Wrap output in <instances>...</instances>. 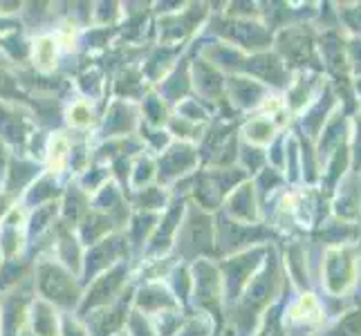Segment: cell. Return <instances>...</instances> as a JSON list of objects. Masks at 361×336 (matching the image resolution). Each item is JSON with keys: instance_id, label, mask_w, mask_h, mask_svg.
Here are the masks:
<instances>
[{"instance_id": "obj_22", "label": "cell", "mask_w": 361, "mask_h": 336, "mask_svg": "<svg viewBox=\"0 0 361 336\" xmlns=\"http://www.w3.org/2000/svg\"><path fill=\"white\" fill-rule=\"evenodd\" d=\"M66 336H85V330L79 328L77 323L66 321Z\"/></svg>"}, {"instance_id": "obj_16", "label": "cell", "mask_w": 361, "mask_h": 336, "mask_svg": "<svg viewBox=\"0 0 361 336\" xmlns=\"http://www.w3.org/2000/svg\"><path fill=\"white\" fill-rule=\"evenodd\" d=\"M61 258L66 260L68 267H77L79 265V249L68 233L61 235Z\"/></svg>"}, {"instance_id": "obj_6", "label": "cell", "mask_w": 361, "mask_h": 336, "mask_svg": "<svg viewBox=\"0 0 361 336\" xmlns=\"http://www.w3.org/2000/svg\"><path fill=\"white\" fill-rule=\"evenodd\" d=\"M123 249H126V244H123L121 238H110V240H104V244L94 247L92 256H88V276L113 263V258L121 256Z\"/></svg>"}, {"instance_id": "obj_21", "label": "cell", "mask_w": 361, "mask_h": 336, "mask_svg": "<svg viewBox=\"0 0 361 336\" xmlns=\"http://www.w3.org/2000/svg\"><path fill=\"white\" fill-rule=\"evenodd\" d=\"M151 170H153V164L148 159H144V161H140L137 164V170H135V184L137 186H142L148 178H151Z\"/></svg>"}, {"instance_id": "obj_12", "label": "cell", "mask_w": 361, "mask_h": 336, "mask_svg": "<svg viewBox=\"0 0 361 336\" xmlns=\"http://www.w3.org/2000/svg\"><path fill=\"white\" fill-rule=\"evenodd\" d=\"M54 41L52 39H41L39 43H36V49H34V61L39 68H49L54 63Z\"/></svg>"}, {"instance_id": "obj_20", "label": "cell", "mask_w": 361, "mask_h": 336, "mask_svg": "<svg viewBox=\"0 0 361 336\" xmlns=\"http://www.w3.org/2000/svg\"><path fill=\"white\" fill-rule=\"evenodd\" d=\"M83 206H85V197L81 193H77V191H72L70 200H68V216H72V222L79 218Z\"/></svg>"}, {"instance_id": "obj_11", "label": "cell", "mask_w": 361, "mask_h": 336, "mask_svg": "<svg viewBox=\"0 0 361 336\" xmlns=\"http://www.w3.org/2000/svg\"><path fill=\"white\" fill-rule=\"evenodd\" d=\"M0 132H3L5 137H14V139H23V137H25L23 119H18L16 112H7L5 108H0Z\"/></svg>"}, {"instance_id": "obj_13", "label": "cell", "mask_w": 361, "mask_h": 336, "mask_svg": "<svg viewBox=\"0 0 361 336\" xmlns=\"http://www.w3.org/2000/svg\"><path fill=\"white\" fill-rule=\"evenodd\" d=\"M68 161V142L63 137H54L52 148H49V166L54 170H61Z\"/></svg>"}, {"instance_id": "obj_19", "label": "cell", "mask_w": 361, "mask_h": 336, "mask_svg": "<svg viewBox=\"0 0 361 336\" xmlns=\"http://www.w3.org/2000/svg\"><path fill=\"white\" fill-rule=\"evenodd\" d=\"M45 195H47V197L56 195V186H52L49 182H39V186H34V191H32V195H30V202H36V204H39Z\"/></svg>"}, {"instance_id": "obj_2", "label": "cell", "mask_w": 361, "mask_h": 336, "mask_svg": "<svg viewBox=\"0 0 361 336\" xmlns=\"http://www.w3.org/2000/svg\"><path fill=\"white\" fill-rule=\"evenodd\" d=\"M211 242V220L200 213L197 209H191L189 220H186L184 227V238H182V247L184 254H197L209 249Z\"/></svg>"}, {"instance_id": "obj_5", "label": "cell", "mask_w": 361, "mask_h": 336, "mask_svg": "<svg viewBox=\"0 0 361 336\" xmlns=\"http://www.w3.org/2000/svg\"><path fill=\"white\" fill-rule=\"evenodd\" d=\"M195 282H197V301L204 307H214L218 303V273L216 269L200 263L195 267Z\"/></svg>"}, {"instance_id": "obj_7", "label": "cell", "mask_w": 361, "mask_h": 336, "mask_svg": "<svg viewBox=\"0 0 361 336\" xmlns=\"http://www.w3.org/2000/svg\"><path fill=\"white\" fill-rule=\"evenodd\" d=\"M193 161H195V153L191 151V148L178 146L166 155L164 164H161V170H164V173H159V175H164V178L180 175V173H184L186 168L193 166Z\"/></svg>"}, {"instance_id": "obj_8", "label": "cell", "mask_w": 361, "mask_h": 336, "mask_svg": "<svg viewBox=\"0 0 361 336\" xmlns=\"http://www.w3.org/2000/svg\"><path fill=\"white\" fill-rule=\"evenodd\" d=\"M123 314H126V301L117 303L108 314H94L92 316V325H94V336H108L113 334L121 323Z\"/></svg>"}, {"instance_id": "obj_4", "label": "cell", "mask_w": 361, "mask_h": 336, "mask_svg": "<svg viewBox=\"0 0 361 336\" xmlns=\"http://www.w3.org/2000/svg\"><path fill=\"white\" fill-rule=\"evenodd\" d=\"M123 276H126V269L117 267V269H113L110 273H106L104 278H99V282L92 287V292L88 294V298H85L83 309H88L92 305H99V303H108L110 298H113V294L119 290Z\"/></svg>"}, {"instance_id": "obj_9", "label": "cell", "mask_w": 361, "mask_h": 336, "mask_svg": "<svg viewBox=\"0 0 361 336\" xmlns=\"http://www.w3.org/2000/svg\"><path fill=\"white\" fill-rule=\"evenodd\" d=\"M140 307L146 309V312H161V309L176 307V303L161 287H146L140 294Z\"/></svg>"}, {"instance_id": "obj_17", "label": "cell", "mask_w": 361, "mask_h": 336, "mask_svg": "<svg viewBox=\"0 0 361 336\" xmlns=\"http://www.w3.org/2000/svg\"><path fill=\"white\" fill-rule=\"evenodd\" d=\"M92 121V112L85 104H74L70 108V123L72 126H88Z\"/></svg>"}, {"instance_id": "obj_14", "label": "cell", "mask_w": 361, "mask_h": 336, "mask_svg": "<svg viewBox=\"0 0 361 336\" xmlns=\"http://www.w3.org/2000/svg\"><path fill=\"white\" fill-rule=\"evenodd\" d=\"M328 336H361V312L345 316Z\"/></svg>"}, {"instance_id": "obj_23", "label": "cell", "mask_w": 361, "mask_h": 336, "mask_svg": "<svg viewBox=\"0 0 361 336\" xmlns=\"http://www.w3.org/2000/svg\"><path fill=\"white\" fill-rule=\"evenodd\" d=\"M7 211V197L5 195H0V216H3Z\"/></svg>"}, {"instance_id": "obj_15", "label": "cell", "mask_w": 361, "mask_h": 336, "mask_svg": "<svg viewBox=\"0 0 361 336\" xmlns=\"http://www.w3.org/2000/svg\"><path fill=\"white\" fill-rule=\"evenodd\" d=\"M245 132H247V137H249L252 142H269V137H271L274 128H271V123H269L267 119H254V121L245 128Z\"/></svg>"}, {"instance_id": "obj_3", "label": "cell", "mask_w": 361, "mask_h": 336, "mask_svg": "<svg viewBox=\"0 0 361 336\" xmlns=\"http://www.w3.org/2000/svg\"><path fill=\"white\" fill-rule=\"evenodd\" d=\"M355 263L353 256H348L345 249H330L328 254V282L332 292H343L345 285L353 280Z\"/></svg>"}, {"instance_id": "obj_10", "label": "cell", "mask_w": 361, "mask_h": 336, "mask_svg": "<svg viewBox=\"0 0 361 336\" xmlns=\"http://www.w3.org/2000/svg\"><path fill=\"white\" fill-rule=\"evenodd\" d=\"M34 334L36 336H56V318L52 307L39 303L34 309Z\"/></svg>"}, {"instance_id": "obj_1", "label": "cell", "mask_w": 361, "mask_h": 336, "mask_svg": "<svg viewBox=\"0 0 361 336\" xmlns=\"http://www.w3.org/2000/svg\"><path fill=\"white\" fill-rule=\"evenodd\" d=\"M39 287L47 301H52L66 309L72 307L79 298L77 282L72 280L68 271H63L52 263H43L39 267Z\"/></svg>"}, {"instance_id": "obj_18", "label": "cell", "mask_w": 361, "mask_h": 336, "mask_svg": "<svg viewBox=\"0 0 361 336\" xmlns=\"http://www.w3.org/2000/svg\"><path fill=\"white\" fill-rule=\"evenodd\" d=\"M137 200H140L142 209H155V206H161V202H164V195H161L157 189H144Z\"/></svg>"}]
</instances>
